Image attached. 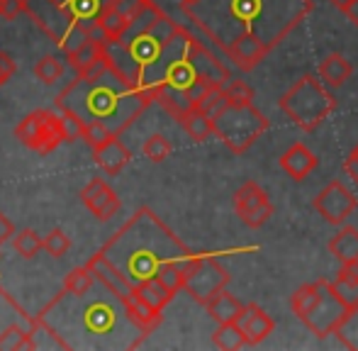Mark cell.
Returning <instances> with one entry per match:
<instances>
[{
	"label": "cell",
	"instance_id": "6da1fadb",
	"mask_svg": "<svg viewBox=\"0 0 358 351\" xmlns=\"http://www.w3.org/2000/svg\"><path fill=\"white\" fill-rule=\"evenodd\" d=\"M315 10L312 0H200L185 17L224 54L236 39L256 37L273 52Z\"/></svg>",
	"mask_w": 358,
	"mask_h": 351
},
{
	"label": "cell",
	"instance_id": "7a4b0ae2",
	"mask_svg": "<svg viewBox=\"0 0 358 351\" xmlns=\"http://www.w3.org/2000/svg\"><path fill=\"white\" fill-rule=\"evenodd\" d=\"M103 254L110 259L132 285L156 278L161 266L173 259L190 257V249L151 213L139 208L113 239L103 247Z\"/></svg>",
	"mask_w": 358,
	"mask_h": 351
},
{
	"label": "cell",
	"instance_id": "3957f363",
	"mask_svg": "<svg viewBox=\"0 0 358 351\" xmlns=\"http://www.w3.org/2000/svg\"><path fill=\"white\" fill-rule=\"evenodd\" d=\"M62 113L78 115L83 122H105L115 134L124 132L139 115L151 105L137 86L122 78L117 71L105 73L98 81L78 78L57 98Z\"/></svg>",
	"mask_w": 358,
	"mask_h": 351
},
{
	"label": "cell",
	"instance_id": "277c9868",
	"mask_svg": "<svg viewBox=\"0 0 358 351\" xmlns=\"http://www.w3.org/2000/svg\"><path fill=\"white\" fill-rule=\"evenodd\" d=\"M278 105L295 127H300L302 132H315L336 110V98L327 83L317 81L312 73H305L285 90Z\"/></svg>",
	"mask_w": 358,
	"mask_h": 351
},
{
	"label": "cell",
	"instance_id": "5b68a950",
	"mask_svg": "<svg viewBox=\"0 0 358 351\" xmlns=\"http://www.w3.org/2000/svg\"><path fill=\"white\" fill-rule=\"evenodd\" d=\"M290 310L292 315L305 322V327L320 339H327L334 334L336 324L341 322L346 308L329 288V280L320 278L315 283H305L290 295Z\"/></svg>",
	"mask_w": 358,
	"mask_h": 351
},
{
	"label": "cell",
	"instance_id": "8992f818",
	"mask_svg": "<svg viewBox=\"0 0 358 351\" xmlns=\"http://www.w3.org/2000/svg\"><path fill=\"white\" fill-rule=\"evenodd\" d=\"M268 129V117L254 103H229L215 117V137L231 154H244Z\"/></svg>",
	"mask_w": 358,
	"mask_h": 351
},
{
	"label": "cell",
	"instance_id": "52a82bcc",
	"mask_svg": "<svg viewBox=\"0 0 358 351\" xmlns=\"http://www.w3.org/2000/svg\"><path fill=\"white\" fill-rule=\"evenodd\" d=\"M231 275L215 257H200V254H190L185 259V293L195 300V303L205 305L213 295L224 290L229 285Z\"/></svg>",
	"mask_w": 358,
	"mask_h": 351
},
{
	"label": "cell",
	"instance_id": "ba28073f",
	"mask_svg": "<svg viewBox=\"0 0 358 351\" xmlns=\"http://www.w3.org/2000/svg\"><path fill=\"white\" fill-rule=\"evenodd\" d=\"M15 137L37 154H52L59 144L66 142L62 115H54L52 110H34L22 117V122L15 127Z\"/></svg>",
	"mask_w": 358,
	"mask_h": 351
},
{
	"label": "cell",
	"instance_id": "9c48e42d",
	"mask_svg": "<svg viewBox=\"0 0 358 351\" xmlns=\"http://www.w3.org/2000/svg\"><path fill=\"white\" fill-rule=\"evenodd\" d=\"M312 208L320 213V217H324V222L339 227V224H344L346 220L351 217V213L358 208V198L339 178H334L317 193V198L312 200Z\"/></svg>",
	"mask_w": 358,
	"mask_h": 351
},
{
	"label": "cell",
	"instance_id": "30bf717a",
	"mask_svg": "<svg viewBox=\"0 0 358 351\" xmlns=\"http://www.w3.org/2000/svg\"><path fill=\"white\" fill-rule=\"evenodd\" d=\"M234 210L246 227L259 229L273 217L275 208L268 200V193H266L256 180H246V183L234 193Z\"/></svg>",
	"mask_w": 358,
	"mask_h": 351
},
{
	"label": "cell",
	"instance_id": "8fae6325",
	"mask_svg": "<svg viewBox=\"0 0 358 351\" xmlns=\"http://www.w3.org/2000/svg\"><path fill=\"white\" fill-rule=\"evenodd\" d=\"M80 200H83V205L88 208V213L93 215V217H98L100 222H108V220L115 217V215L120 213V208H122L117 193H115L103 178L88 180L85 188L80 190Z\"/></svg>",
	"mask_w": 358,
	"mask_h": 351
},
{
	"label": "cell",
	"instance_id": "7c38bea8",
	"mask_svg": "<svg viewBox=\"0 0 358 351\" xmlns=\"http://www.w3.org/2000/svg\"><path fill=\"white\" fill-rule=\"evenodd\" d=\"M85 266L93 271L95 280H100V283H103L113 295H117V298H127V295L134 293V285L129 283L127 278H124L122 271H120L117 266L110 262V259L105 257L103 252H98L95 257H90Z\"/></svg>",
	"mask_w": 358,
	"mask_h": 351
},
{
	"label": "cell",
	"instance_id": "4fadbf2b",
	"mask_svg": "<svg viewBox=\"0 0 358 351\" xmlns=\"http://www.w3.org/2000/svg\"><path fill=\"white\" fill-rule=\"evenodd\" d=\"M239 327L246 337V344L256 347V344L266 342V339L273 334L275 322L271 320V315L266 313L264 308H259L256 303H249L244 308V315L239 317Z\"/></svg>",
	"mask_w": 358,
	"mask_h": 351
},
{
	"label": "cell",
	"instance_id": "5bb4252c",
	"mask_svg": "<svg viewBox=\"0 0 358 351\" xmlns=\"http://www.w3.org/2000/svg\"><path fill=\"white\" fill-rule=\"evenodd\" d=\"M278 164H280V169H283V171L295 180V183H300V180H305L307 176L315 171L317 164H320V159H317L302 142H295L292 147H287L285 152L280 154Z\"/></svg>",
	"mask_w": 358,
	"mask_h": 351
},
{
	"label": "cell",
	"instance_id": "9a60e30c",
	"mask_svg": "<svg viewBox=\"0 0 358 351\" xmlns=\"http://www.w3.org/2000/svg\"><path fill=\"white\" fill-rule=\"evenodd\" d=\"M122 305H124V313H127V320L142 334H151L161 324V310L146 305L144 300L137 298V295H127V298H122Z\"/></svg>",
	"mask_w": 358,
	"mask_h": 351
},
{
	"label": "cell",
	"instance_id": "2e32d148",
	"mask_svg": "<svg viewBox=\"0 0 358 351\" xmlns=\"http://www.w3.org/2000/svg\"><path fill=\"white\" fill-rule=\"evenodd\" d=\"M93 159H95V164H98V166L103 169V171L108 173V176H117L129 164L132 154H129V149L124 147V144L120 142L117 137H115L113 142H108L105 147L95 149Z\"/></svg>",
	"mask_w": 358,
	"mask_h": 351
},
{
	"label": "cell",
	"instance_id": "e0dca14e",
	"mask_svg": "<svg viewBox=\"0 0 358 351\" xmlns=\"http://www.w3.org/2000/svg\"><path fill=\"white\" fill-rule=\"evenodd\" d=\"M244 308L246 305H241L239 300L234 298L231 293H227V290H220L217 295L205 303V310H208V315L215 320V322H239V317L244 315Z\"/></svg>",
	"mask_w": 358,
	"mask_h": 351
},
{
	"label": "cell",
	"instance_id": "ac0fdd59",
	"mask_svg": "<svg viewBox=\"0 0 358 351\" xmlns=\"http://www.w3.org/2000/svg\"><path fill=\"white\" fill-rule=\"evenodd\" d=\"M105 57V39L103 37H88L78 44L71 52H66V62L76 73L85 71L90 64H95L98 59Z\"/></svg>",
	"mask_w": 358,
	"mask_h": 351
},
{
	"label": "cell",
	"instance_id": "d6986e66",
	"mask_svg": "<svg viewBox=\"0 0 358 351\" xmlns=\"http://www.w3.org/2000/svg\"><path fill=\"white\" fill-rule=\"evenodd\" d=\"M329 254L339 264L358 262V229L356 227H341L339 232L329 239Z\"/></svg>",
	"mask_w": 358,
	"mask_h": 351
},
{
	"label": "cell",
	"instance_id": "ffe728a7",
	"mask_svg": "<svg viewBox=\"0 0 358 351\" xmlns=\"http://www.w3.org/2000/svg\"><path fill=\"white\" fill-rule=\"evenodd\" d=\"M354 73V66L341 54H329L320 62V78L329 88H341Z\"/></svg>",
	"mask_w": 358,
	"mask_h": 351
},
{
	"label": "cell",
	"instance_id": "44dd1931",
	"mask_svg": "<svg viewBox=\"0 0 358 351\" xmlns=\"http://www.w3.org/2000/svg\"><path fill=\"white\" fill-rule=\"evenodd\" d=\"M178 122L193 142H208L210 137H215V120L198 108H193L190 113H185Z\"/></svg>",
	"mask_w": 358,
	"mask_h": 351
},
{
	"label": "cell",
	"instance_id": "7402d4cb",
	"mask_svg": "<svg viewBox=\"0 0 358 351\" xmlns=\"http://www.w3.org/2000/svg\"><path fill=\"white\" fill-rule=\"evenodd\" d=\"M98 24H100V34H103L105 42H120L124 37V32L129 29V20L124 17L120 10H115L113 5H105L98 15Z\"/></svg>",
	"mask_w": 358,
	"mask_h": 351
},
{
	"label": "cell",
	"instance_id": "603a6c76",
	"mask_svg": "<svg viewBox=\"0 0 358 351\" xmlns=\"http://www.w3.org/2000/svg\"><path fill=\"white\" fill-rule=\"evenodd\" d=\"M132 295H137V298L144 300L146 305H151V308H156V310H161V313H164V308L171 303V300H173L176 293L166 288L159 278H149V280H142V283L134 285Z\"/></svg>",
	"mask_w": 358,
	"mask_h": 351
},
{
	"label": "cell",
	"instance_id": "cb8c5ba5",
	"mask_svg": "<svg viewBox=\"0 0 358 351\" xmlns=\"http://www.w3.org/2000/svg\"><path fill=\"white\" fill-rule=\"evenodd\" d=\"M213 344L217 349H224V351H236L241 347H249L239 322H222L213 334Z\"/></svg>",
	"mask_w": 358,
	"mask_h": 351
},
{
	"label": "cell",
	"instance_id": "d4e9b609",
	"mask_svg": "<svg viewBox=\"0 0 358 351\" xmlns=\"http://www.w3.org/2000/svg\"><path fill=\"white\" fill-rule=\"evenodd\" d=\"M13 249L22 259H34L44 249V237H39L34 229H20L13 234Z\"/></svg>",
	"mask_w": 358,
	"mask_h": 351
},
{
	"label": "cell",
	"instance_id": "484cf974",
	"mask_svg": "<svg viewBox=\"0 0 358 351\" xmlns=\"http://www.w3.org/2000/svg\"><path fill=\"white\" fill-rule=\"evenodd\" d=\"M334 337L344 344L346 349L358 351V308H349L341 317V322L336 324Z\"/></svg>",
	"mask_w": 358,
	"mask_h": 351
},
{
	"label": "cell",
	"instance_id": "4316f807",
	"mask_svg": "<svg viewBox=\"0 0 358 351\" xmlns=\"http://www.w3.org/2000/svg\"><path fill=\"white\" fill-rule=\"evenodd\" d=\"M93 271L88 266H78V268L69 271L66 278H64V290L71 295H88L90 288H93Z\"/></svg>",
	"mask_w": 358,
	"mask_h": 351
},
{
	"label": "cell",
	"instance_id": "83f0119b",
	"mask_svg": "<svg viewBox=\"0 0 358 351\" xmlns=\"http://www.w3.org/2000/svg\"><path fill=\"white\" fill-rule=\"evenodd\" d=\"M64 62L62 59H57V57H44V59H39L37 64H34V69H32V73H34V78L37 81H42L44 86H52L54 81H59V78L64 76Z\"/></svg>",
	"mask_w": 358,
	"mask_h": 351
},
{
	"label": "cell",
	"instance_id": "f1b7e54d",
	"mask_svg": "<svg viewBox=\"0 0 358 351\" xmlns=\"http://www.w3.org/2000/svg\"><path fill=\"white\" fill-rule=\"evenodd\" d=\"M115 137H120V134H115L108 124L98 122V120H93V122H85V127H83V142L88 144L93 152H95V149H100V147H105L108 142H113Z\"/></svg>",
	"mask_w": 358,
	"mask_h": 351
},
{
	"label": "cell",
	"instance_id": "f546056e",
	"mask_svg": "<svg viewBox=\"0 0 358 351\" xmlns=\"http://www.w3.org/2000/svg\"><path fill=\"white\" fill-rule=\"evenodd\" d=\"M171 152H173V147H171V142L164 137V134H151V137L144 139V144H142V154L154 164L166 162V159L171 157Z\"/></svg>",
	"mask_w": 358,
	"mask_h": 351
},
{
	"label": "cell",
	"instance_id": "4dcf8cb0",
	"mask_svg": "<svg viewBox=\"0 0 358 351\" xmlns=\"http://www.w3.org/2000/svg\"><path fill=\"white\" fill-rule=\"evenodd\" d=\"M329 288L346 308H358V280L336 275V280H329Z\"/></svg>",
	"mask_w": 358,
	"mask_h": 351
},
{
	"label": "cell",
	"instance_id": "1f68e13d",
	"mask_svg": "<svg viewBox=\"0 0 358 351\" xmlns=\"http://www.w3.org/2000/svg\"><path fill=\"white\" fill-rule=\"evenodd\" d=\"M69 249H71V237H69L64 229H52V232L44 237V252L49 254V257L54 259H62L69 254Z\"/></svg>",
	"mask_w": 358,
	"mask_h": 351
},
{
	"label": "cell",
	"instance_id": "d6a6232c",
	"mask_svg": "<svg viewBox=\"0 0 358 351\" xmlns=\"http://www.w3.org/2000/svg\"><path fill=\"white\" fill-rule=\"evenodd\" d=\"M29 342H32V334L24 332L20 324H13V327H8L0 334V349H8V351L29 349Z\"/></svg>",
	"mask_w": 358,
	"mask_h": 351
},
{
	"label": "cell",
	"instance_id": "836d02e7",
	"mask_svg": "<svg viewBox=\"0 0 358 351\" xmlns=\"http://www.w3.org/2000/svg\"><path fill=\"white\" fill-rule=\"evenodd\" d=\"M222 88H224L229 103H254V88L246 81H231L229 78Z\"/></svg>",
	"mask_w": 358,
	"mask_h": 351
},
{
	"label": "cell",
	"instance_id": "e575fe53",
	"mask_svg": "<svg viewBox=\"0 0 358 351\" xmlns=\"http://www.w3.org/2000/svg\"><path fill=\"white\" fill-rule=\"evenodd\" d=\"M149 3H151V0H110V5H113L115 10H120V13H122L129 22H132V20H137L139 15L149 8Z\"/></svg>",
	"mask_w": 358,
	"mask_h": 351
},
{
	"label": "cell",
	"instance_id": "d590c367",
	"mask_svg": "<svg viewBox=\"0 0 358 351\" xmlns=\"http://www.w3.org/2000/svg\"><path fill=\"white\" fill-rule=\"evenodd\" d=\"M62 127L66 134V142H76V139H83V127L85 122L73 113H64L62 115Z\"/></svg>",
	"mask_w": 358,
	"mask_h": 351
},
{
	"label": "cell",
	"instance_id": "8d00e7d4",
	"mask_svg": "<svg viewBox=\"0 0 358 351\" xmlns=\"http://www.w3.org/2000/svg\"><path fill=\"white\" fill-rule=\"evenodd\" d=\"M22 13H27V0H3L0 5V17L5 20H15Z\"/></svg>",
	"mask_w": 358,
	"mask_h": 351
},
{
	"label": "cell",
	"instance_id": "74e56055",
	"mask_svg": "<svg viewBox=\"0 0 358 351\" xmlns=\"http://www.w3.org/2000/svg\"><path fill=\"white\" fill-rule=\"evenodd\" d=\"M15 71H17V64H15V59L10 57L8 52H0V86H3V83H8L10 78L15 76Z\"/></svg>",
	"mask_w": 358,
	"mask_h": 351
},
{
	"label": "cell",
	"instance_id": "f35d334b",
	"mask_svg": "<svg viewBox=\"0 0 358 351\" xmlns=\"http://www.w3.org/2000/svg\"><path fill=\"white\" fill-rule=\"evenodd\" d=\"M344 171L358 183V144L349 152V157L344 159Z\"/></svg>",
	"mask_w": 358,
	"mask_h": 351
},
{
	"label": "cell",
	"instance_id": "ab89813d",
	"mask_svg": "<svg viewBox=\"0 0 358 351\" xmlns=\"http://www.w3.org/2000/svg\"><path fill=\"white\" fill-rule=\"evenodd\" d=\"M339 10L346 15V20H349L351 24H356L358 27V0H349V3H344Z\"/></svg>",
	"mask_w": 358,
	"mask_h": 351
},
{
	"label": "cell",
	"instance_id": "60d3db41",
	"mask_svg": "<svg viewBox=\"0 0 358 351\" xmlns=\"http://www.w3.org/2000/svg\"><path fill=\"white\" fill-rule=\"evenodd\" d=\"M336 275H341V278H354V280H358V262H354V264H341V271Z\"/></svg>",
	"mask_w": 358,
	"mask_h": 351
},
{
	"label": "cell",
	"instance_id": "b9f144b4",
	"mask_svg": "<svg viewBox=\"0 0 358 351\" xmlns=\"http://www.w3.org/2000/svg\"><path fill=\"white\" fill-rule=\"evenodd\" d=\"M13 234H15V232H13V224H10L8 220L3 217V213H0V247H3L5 239L13 237Z\"/></svg>",
	"mask_w": 358,
	"mask_h": 351
},
{
	"label": "cell",
	"instance_id": "7bdbcfd3",
	"mask_svg": "<svg viewBox=\"0 0 358 351\" xmlns=\"http://www.w3.org/2000/svg\"><path fill=\"white\" fill-rule=\"evenodd\" d=\"M329 3L334 5V8H341V5H344V3H349V0H329Z\"/></svg>",
	"mask_w": 358,
	"mask_h": 351
},
{
	"label": "cell",
	"instance_id": "ee69618b",
	"mask_svg": "<svg viewBox=\"0 0 358 351\" xmlns=\"http://www.w3.org/2000/svg\"><path fill=\"white\" fill-rule=\"evenodd\" d=\"M195 3H200V0H180V5H183V8H188V5H195Z\"/></svg>",
	"mask_w": 358,
	"mask_h": 351
},
{
	"label": "cell",
	"instance_id": "f6af8a7d",
	"mask_svg": "<svg viewBox=\"0 0 358 351\" xmlns=\"http://www.w3.org/2000/svg\"><path fill=\"white\" fill-rule=\"evenodd\" d=\"M0 5H3V0H0Z\"/></svg>",
	"mask_w": 358,
	"mask_h": 351
}]
</instances>
